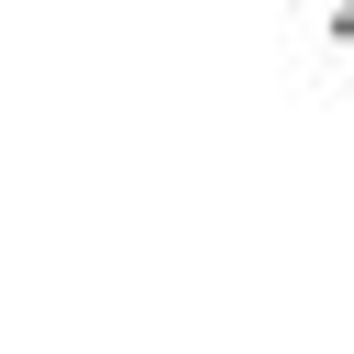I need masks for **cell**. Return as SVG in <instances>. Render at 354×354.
<instances>
[{
	"label": "cell",
	"mask_w": 354,
	"mask_h": 354,
	"mask_svg": "<svg viewBox=\"0 0 354 354\" xmlns=\"http://www.w3.org/2000/svg\"><path fill=\"white\" fill-rule=\"evenodd\" d=\"M332 44H354V0H332Z\"/></svg>",
	"instance_id": "obj_1"
}]
</instances>
